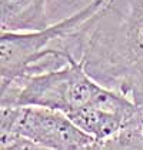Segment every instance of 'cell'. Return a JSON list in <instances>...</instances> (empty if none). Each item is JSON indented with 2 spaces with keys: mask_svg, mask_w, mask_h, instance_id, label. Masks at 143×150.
<instances>
[{
  "mask_svg": "<svg viewBox=\"0 0 143 150\" xmlns=\"http://www.w3.org/2000/svg\"><path fill=\"white\" fill-rule=\"evenodd\" d=\"M106 0H92L79 12L40 30L12 32L0 35L1 90L27 74L57 69L73 56L60 40L70 36L95 14Z\"/></svg>",
  "mask_w": 143,
  "mask_h": 150,
  "instance_id": "2",
  "label": "cell"
},
{
  "mask_svg": "<svg viewBox=\"0 0 143 150\" xmlns=\"http://www.w3.org/2000/svg\"><path fill=\"white\" fill-rule=\"evenodd\" d=\"M105 89L93 79L83 62L70 56L57 69L27 74L1 90L0 106H39L62 112L70 117L87 107Z\"/></svg>",
  "mask_w": 143,
  "mask_h": 150,
  "instance_id": "3",
  "label": "cell"
},
{
  "mask_svg": "<svg viewBox=\"0 0 143 150\" xmlns=\"http://www.w3.org/2000/svg\"><path fill=\"white\" fill-rule=\"evenodd\" d=\"M63 43L93 79L143 109V0H106Z\"/></svg>",
  "mask_w": 143,
  "mask_h": 150,
  "instance_id": "1",
  "label": "cell"
},
{
  "mask_svg": "<svg viewBox=\"0 0 143 150\" xmlns=\"http://www.w3.org/2000/svg\"><path fill=\"white\" fill-rule=\"evenodd\" d=\"M0 144L3 150L99 149L95 139L64 113L16 104L0 107Z\"/></svg>",
  "mask_w": 143,
  "mask_h": 150,
  "instance_id": "4",
  "label": "cell"
},
{
  "mask_svg": "<svg viewBox=\"0 0 143 150\" xmlns=\"http://www.w3.org/2000/svg\"><path fill=\"white\" fill-rule=\"evenodd\" d=\"M47 0H0L1 30L29 32L47 27Z\"/></svg>",
  "mask_w": 143,
  "mask_h": 150,
  "instance_id": "5",
  "label": "cell"
}]
</instances>
